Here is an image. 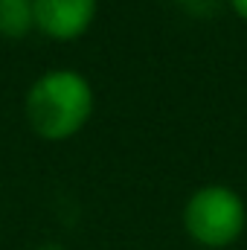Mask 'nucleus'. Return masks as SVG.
I'll list each match as a JSON object with an SVG mask.
<instances>
[{
  "label": "nucleus",
  "mask_w": 247,
  "mask_h": 250,
  "mask_svg": "<svg viewBox=\"0 0 247 250\" xmlns=\"http://www.w3.org/2000/svg\"><path fill=\"white\" fill-rule=\"evenodd\" d=\"M35 29L32 0H0V38L21 41Z\"/></svg>",
  "instance_id": "4"
},
{
  "label": "nucleus",
  "mask_w": 247,
  "mask_h": 250,
  "mask_svg": "<svg viewBox=\"0 0 247 250\" xmlns=\"http://www.w3.org/2000/svg\"><path fill=\"white\" fill-rule=\"evenodd\" d=\"M230 3V9L242 18V21H247V0H227Z\"/></svg>",
  "instance_id": "6"
},
{
  "label": "nucleus",
  "mask_w": 247,
  "mask_h": 250,
  "mask_svg": "<svg viewBox=\"0 0 247 250\" xmlns=\"http://www.w3.org/2000/svg\"><path fill=\"white\" fill-rule=\"evenodd\" d=\"M224 0H178V6L189 12V15H198V18H206V15H215L221 9Z\"/></svg>",
  "instance_id": "5"
},
{
  "label": "nucleus",
  "mask_w": 247,
  "mask_h": 250,
  "mask_svg": "<svg viewBox=\"0 0 247 250\" xmlns=\"http://www.w3.org/2000/svg\"><path fill=\"white\" fill-rule=\"evenodd\" d=\"M93 87L79 70H47L41 73L23 99V117L29 128L50 143L76 137L93 117Z\"/></svg>",
  "instance_id": "1"
},
{
  "label": "nucleus",
  "mask_w": 247,
  "mask_h": 250,
  "mask_svg": "<svg viewBox=\"0 0 247 250\" xmlns=\"http://www.w3.org/2000/svg\"><path fill=\"white\" fill-rule=\"evenodd\" d=\"M35 250H67L64 245H59V242H44V245H38Z\"/></svg>",
  "instance_id": "7"
},
{
  "label": "nucleus",
  "mask_w": 247,
  "mask_h": 250,
  "mask_svg": "<svg viewBox=\"0 0 247 250\" xmlns=\"http://www.w3.org/2000/svg\"><path fill=\"white\" fill-rule=\"evenodd\" d=\"M247 209L236 189L224 184H206L189 195L184 207V230L201 248L221 250L239 242L245 233Z\"/></svg>",
  "instance_id": "2"
},
{
  "label": "nucleus",
  "mask_w": 247,
  "mask_h": 250,
  "mask_svg": "<svg viewBox=\"0 0 247 250\" xmlns=\"http://www.w3.org/2000/svg\"><path fill=\"white\" fill-rule=\"evenodd\" d=\"M99 0H32L35 29L53 41H76L96 21Z\"/></svg>",
  "instance_id": "3"
}]
</instances>
